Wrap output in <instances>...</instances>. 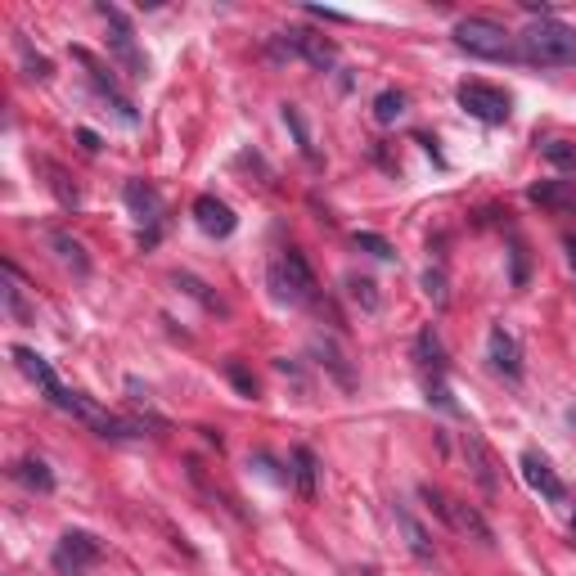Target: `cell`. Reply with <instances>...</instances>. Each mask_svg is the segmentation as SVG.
<instances>
[{
    "mask_svg": "<svg viewBox=\"0 0 576 576\" xmlns=\"http://www.w3.org/2000/svg\"><path fill=\"white\" fill-rule=\"evenodd\" d=\"M518 59L536 68H576V27L563 18H536L518 36Z\"/></svg>",
    "mask_w": 576,
    "mask_h": 576,
    "instance_id": "1",
    "label": "cell"
},
{
    "mask_svg": "<svg viewBox=\"0 0 576 576\" xmlns=\"http://www.w3.org/2000/svg\"><path fill=\"white\" fill-rule=\"evenodd\" d=\"M419 495H423V504H428V509L437 513V518L446 522L450 531H459V536L477 540V545H495V531H491V522H486L482 513L473 509V504L455 500V495H446V491H441V486H432V482H423V486H419Z\"/></svg>",
    "mask_w": 576,
    "mask_h": 576,
    "instance_id": "2",
    "label": "cell"
},
{
    "mask_svg": "<svg viewBox=\"0 0 576 576\" xmlns=\"http://www.w3.org/2000/svg\"><path fill=\"white\" fill-rule=\"evenodd\" d=\"M270 288H275L279 302H293V306L315 302V288L320 284H315V270L302 257V248H284L270 261Z\"/></svg>",
    "mask_w": 576,
    "mask_h": 576,
    "instance_id": "3",
    "label": "cell"
},
{
    "mask_svg": "<svg viewBox=\"0 0 576 576\" xmlns=\"http://www.w3.org/2000/svg\"><path fill=\"white\" fill-rule=\"evenodd\" d=\"M455 45L468 54H477V59H518V45H513V36L504 32L495 18H459L455 23Z\"/></svg>",
    "mask_w": 576,
    "mask_h": 576,
    "instance_id": "4",
    "label": "cell"
},
{
    "mask_svg": "<svg viewBox=\"0 0 576 576\" xmlns=\"http://www.w3.org/2000/svg\"><path fill=\"white\" fill-rule=\"evenodd\" d=\"M455 99L468 117H477V122H486V126H504L513 113V99L504 95L500 86H491V81H459Z\"/></svg>",
    "mask_w": 576,
    "mask_h": 576,
    "instance_id": "5",
    "label": "cell"
},
{
    "mask_svg": "<svg viewBox=\"0 0 576 576\" xmlns=\"http://www.w3.org/2000/svg\"><path fill=\"white\" fill-rule=\"evenodd\" d=\"M104 558V545H99L90 531H63L59 549H54V567H59L63 576H81V567L99 563Z\"/></svg>",
    "mask_w": 576,
    "mask_h": 576,
    "instance_id": "6",
    "label": "cell"
},
{
    "mask_svg": "<svg viewBox=\"0 0 576 576\" xmlns=\"http://www.w3.org/2000/svg\"><path fill=\"white\" fill-rule=\"evenodd\" d=\"M99 14L108 18V27H113V36H108V45H113V54H117V63H122L131 77H144L149 72V63H144V54L135 50V32H131V23L122 18V9H113V5H99Z\"/></svg>",
    "mask_w": 576,
    "mask_h": 576,
    "instance_id": "7",
    "label": "cell"
},
{
    "mask_svg": "<svg viewBox=\"0 0 576 576\" xmlns=\"http://www.w3.org/2000/svg\"><path fill=\"white\" fill-rule=\"evenodd\" d=\"M518 468H522V482L531 486V491L540 495V500H549V504H563L567 500V486H563V477L549 468V459L545 455H536V450H527V455L518 459Z\"/></svg>",
    "mask_w": 576,
    "mask_h": 576,
    "instance_id": "8",
    "label": "cell"
},
{
    "mask_svg": "<svg viewBox=\"0 0 576 576\" xmlns=\"http://www.w3.org/2000/svg\"><path fill=\"white\" fill-rule=\"evenodd\" d=\"M284 45L293 54H302L311 68H333V63H338V41H329V36H320V32H306V27L284 32Z\"/></svg>",
    "mask_w": 576,
    "mask_h": 576,
    "instance_id": "9",
    "label": "cell"
},
{
    "mask_svg": "<svg viewBox=\"0 0 576 576\" xmlns=\"http://www.w3.org/2000/svg\"><path fill=\"white\" fill-rule=\"evenodd\" d=\"M486 356H491V365L500 369L504 378H513L518 383L522 378V347H518V338H513L504 324H491V338H486Z\"/></svg>",
    "mask_w": 576,
    "mask_h": 576,
    "instance_id": "10",
    "label": "cell"
},
{
    "mask_svg": "<svg viewBox=\"0 0 576 576\" xmlns=\"http://www.w3.org/2000/svg\"><path fill=\"white\" fill-rule=\"evenodd\" d=\"M72 59H77L81 68L90 72V81H95V90H99V95H104V99H113V108H117V113H122V122H135V108H131V99H126L122 90H117V81L108 77V68H104V63H99L90 50H72Z\"/></svg>",
    "mask_w": 576,
    "mask_h": 576,
    "instance_id": "11",
    "label": "cell"
},
{
    "mask_svg": "<svg viewBox=\"0 0 576 576\" xmlns=\"http://www.w3.org/2000/svg\"><path fill=\"white\" fill-rule=\"evenodd\" d=\"M194 221H198V230L203 234H212V239H225V234H234V212L221 203L216 194H198L194 198Z\"/></svg>",
    "mask_w": 576,
    "mask_h": 576,
    "instance_id": "12",
    "label": "cell"
},
{
    "mask_svg": "<svg viewBox=\"0 0 576 576\" xmlns=\"http://www.w3.org/2000/svg\"><path fill=\"white\" fill-rule=\"evenodd\" d=\"M392 518H396V527H401V536H405V549H410L419 563H432V558H437V549H432V536L423 531V522L414 518V513L405 509L401 500L392 504Z\"/></svg>",
    "mask_w": 576,
    "mask_h": 576,
    "instance_id": "13",
    "label": "cell"
},
{
    "mask_svg": "<svg viewBox=\"0 0 576 576\" xmlns=\"http://www.w3.org/2000/svg\"><path fill=\"white\" fill-rule=\"evenodd\" d=\"M122 198H126V207H131V216L140 225H158L162 221V198H158V189L153 185H144V180H126V189H122Z\"/></svg>",
    "mask_w": 576,
    "mask_h": 576,
    "instance_id": "14",
    "label": "cell"
},
{
    "mask_svg": "<svg viewBox=\"0 0 576 576\" xmlns=\"http://www.w3.org/2000/svg\"><path fill=\"white\" fill-rule=\"evenodd\" d=\"M531 203L540 207H554V212H576V185L572 180H536V185L527 189Z\"/></svg>",
    "mask_w": 576,
    "mask_h": 576,
    "instance_id": "15",
    "label": "cell"
},
{
    "mask_svg": "<svg viewBox=\"0 0 576 576\" xmlns=\"http://www.w3.org/2000/svg\"><path fill=\"white\" fill-rule=\"evenodd\" d=\"M464 455H468V468H473V477L486 486V491H495L500 486V477H495V459H491V450H486V441L477 437L473 428L464 432Z\"/></svg>",
    "mask_w": 576,
    "mask_h": 576,
    "instance_id": "16",
    "label": "cell"
},
{
    "mask_svg": "<svg viewBox=\"0 0 576 576\" xmlns=\"http://www.w3.org/2000/svg\"><path fill=\"white\" fill-rule=\"evenodd\" d=\"M414 351H419V365L428 369V383L446 378V351H441L437 329H423V333H419V342H414Z\"/></svg>",
    "mask_w": 576,
    "mask_h": 576,
    "instance_id": "17",
    "label": "cell"
},
{
    "mask_svg": "<svg viewBox=\"0 0 576 576\" xmlns=\"http://www.w3.org/2000/svg\"><path fill=\"white\" fill-rule=\"evenodd\" d=\"M315 477H320L315 455L306 446H297L293 450V482H297V495H302V500H315Z\"/></svg>",
    "mask_w": 576,
    "mask_h": 576,
    "instance_id": "18",
    "label": "cell"
},
{
    "mask_svg": "<svg viewBox=\"0 0 576 576\" xmlns=\"http://www.w3.org/2000/svg\"><path fill=\"white\" fill-rule=\"evenodd\" d=\"M5 311L14 315L18 324H32L36 320V311L23 302V288H18V266H14V261H5Z\"/></svg>",
    "mask_w": 576,
    "mask_h": 576,
    "instance_id": "19",
    "label": "cell"
},
{
    "mask_svg": "<svg viewBox=\"0 0 576 576\" xmlns=\"http://www.w3.org/2000/svg\"><path fill=\"white\" fill-rule=\"evenodd\" d=\"M50 248L59 252V261H63V266H72V270H77V275H86V270H90L86 248H81L77 239H68V234H63V230H54V234H50Z\"/></svg>",
    "mask_w": 576,
    "mask_h": 576,
    "instance_id": "20",
    "label": "cell"
},
{
    "mask_svg": "<svg viewBox=\"0 0 576 576\" xmlns=\"http://www.w3.org/2000/svg\"><path fill=\"white\" fill-rule=\"evenodd\" d=\"M14 477L23 486H32V491H54V473L41 464V459H23V464H14Z\"/></svg>",
    "mask_w": 576,
    "mask_h": 576,
    "instance_id": "21",
    "label": "cell"
},
{
    "mask_svg": "<svg viewBox=\"0 0 576 576\" xmlns=\"http://www.w3.org/2000/svg\"><path fill=\"white\" fill-rule=\"evenodd\" d=\"M401 117H405V95L401 90H383V95L374 99V122L392 126V122H401Z\"/></svg>",
    "mask_w": 576,
    "mask_h": 576,
    "instance_id": "22",
    "label": "cell"
},
{
    "mask_svg": "<svg viewBox=\"0 0 576 576\" xmlns=\"http://www.w3.org/2000/svg\"><path fill=\"white\" fill-rule=\"evenodd\" d=\"M45 171H50V189H54V198H59L63 207H77V203H81V194H77V185L68 180V171L54 167V162H45Z\"/></svg>",
    "mask_w": 576,
    "mask_h": 576,
    "instance_id": "23",
    "label": "cell"
},
{
    "mask_svg": "<svg viewBox=\"0 0 576 576\" xmlns=\"http://www.w3.org/2000/svg\"><path fill=\"white\" fill-rule=\"evenodd\" d=\"M540 153H545L554 167L576 171V144H567V140H545V144H540Z\"/></svg>",
    "mask_w": 576,
    "mask_h": 576,
    "instance_id": "24",
    "label": "cell"
},
{
    "mask_svg": "<svg viewBox=\"0 0 576 576\" xmlns=\"http://www.w3.org/2000/svg\"><path fill=\"white\" fill-rule=\"evenodd\" d=\"M284 122H288V131L297 135V149H302V158H311V162H315V149H311V131H306L302 113H297L293 104H284Z\"/></svg>",
    "mask_w": 576,
    "mask_h": 576,
    "instance_id": "25",
    "label": "cell"
},
{
    "mask_svg": "<svg viewBox=\"0 0 576 576\" xmlns=\"http://www.w3.org/2000/svg\"><path fill=\"white\" fill-rule=\"evenodd\" d=\"M14 45H18V54H23V63L32 68V77H36V81L50 77V59H45V54H32V45H27V36H23V32H14Z\"/></svg>",
    "mask_w": 576,
    "mask_h": 576,
    "instance_id": "26",
    "label": "cell"
},
{
    "mask_svg": "<svg viewBox=\"0 0 576 576\" xmlns=\"http://www.w3.org/2000/svg\"><path fill=\"white\" fill-rule=\"evenodd\" d=\"M356 248H365L369 252V257H378V261H392L396 257V252H392V243H387L383 239V234H356Z\"/></svg>",
    "mask_w": 576,
    "mask_h": 576,
    "instance_id": "27",
    "label": "cell"
},
{
    "mask_svg": "<svg viewBox=\"0 0 576 576\" xmlns=\"http://www.w3.org/2000/svg\"><path fill=\"white\" fill-rule=\"evenodd\" d=\"M347 288H351V297H356V302H365V311H374V306H378V293H374V284H369V279L347 275Z\"/></svg>",
    "mask_w": 576,
    "mask_h": 576,
    "instance_id": "28",
    "label": "cell"
},
{
    "mask_svg": "<svg viewBox=\"0 0 576 576\" xmlns=\"http://www.w3.org/2000/svg\"><path fill=\"white\" fill-rule=\"evenodd\" d=\"M225 374H230V383H234V387H239V392H243V396H257V378H252V374H248V369H243V365H239V360H230V365H225Z\"/></svg>",
    "mask_w": 576,
    "mask_h": 576,
    "instance_id": "29",
    "label": "cell"
},
{
    "mask_svg": "<svg viewBox=\"0 0 576 576\" xmlns=\"http://www.w3.org/2000/svg\"><path fill=\"white\" fill-rule=\"evenodd\" d=\"M423 288H428V297H437V306H446V279H441V270H428Z\"/></svg>",
    "mask_w": 576,
    "mask_h": 576,
    "instance_id": "30",
    "label": "cell"
},
{
    "mask_svg": "<svg viewBox=\"0 0 576 576\" xmlns=\"http://www.w3.org/2000/svg\"><path fill=\"white\" fill-rule=\"evenodd\" d=\"M513 284H527V248L513 243Z\"/></svg>",
    "mask_w": 576,
    "mask_h": 576,
    "instance_id": "31",
    "label": "cell"
},
{
    "mask_svg": "<svg viewBox=\"0 0 576 576\" xmlns=\"http://www.w3.org/2000/svg\"><path fill=\"white\" fill-rule=\"evenodd\" d=\"M176 284H185V288H189V293H194V297H203V302H207V306H216V297H212V293H207V288H203V284H198V279H194V275H176Z\"/></svg>",
    "mask_w": 576,
    "mask_h": 576,
    "instance_id": "32",
    "label": "cell"
},
{
    "mask_svg": "<svg viewBox=\"0 0 576 576\" xmlns=\"http://www.w3.org/2000/svg\"><path fill=\"white\" fill-rule=\"evenodd\" d=\"M306 14L320 18V23H347V14H338V9H320V5H311Z\"/></svg>",
    "mask_w": 576,
    "mask_h": 576,
    "instance_id": "33",
    "label": "cell"
},
{
    "mask_svg": "<svg viewBox=\"0 0 576 576\" xmlns=\"http://www.w3.org/2000/svg\"><path fill=\"white\" fill-rule=\"evenodd\" d=\"M77 140H81V149H86V153H99V135L95 131H77Z\"/></svg>",
    "mask_w": 576,
    "mask_h": 576,
    "instance_id": "34",
    "label": "cell"
},
{
    "mask_svg": "<svg viewBox=\"0 0 576 576\" xmlns=\"http://www.w3.org/2000/svg\"><path fill=\"white\" fill-rule=\"evenodd\" d=\"M567 257H572V266H576V239L567 234Z\"/></svg>",
    "mask_w": 576,
    "mask_h": 576,
    "instance_id": "35",
    "label": "cell"
}]
</instances>
